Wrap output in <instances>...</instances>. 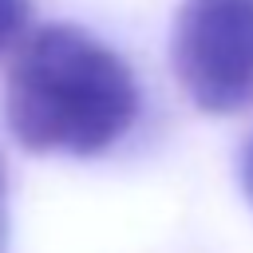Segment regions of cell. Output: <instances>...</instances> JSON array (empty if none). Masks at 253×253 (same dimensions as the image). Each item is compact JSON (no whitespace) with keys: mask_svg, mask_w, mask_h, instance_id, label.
Returning <instances> with one entry per match:
<instances>
[{"mask_svg":"<svg viewBox=\"0 0 253 253\" xmlns=\"http://www.w3.org/2000/svg\"><path fill=\"white\" fill-rule=\"evenodd\" d=\"M28 20H32V0H0V55L20 47V40L28 36Z\"/></svg>","mask_w":253,"mask_h":253,"instance_id":"3957f363","label":"cell"},{"mask_svg":"<svg viewBox=\"0 0 253 253\" xmlns=\"http://www.w3.org/2000/svg\"><path fill=\"white\" fill-rule=\"evenodd\" d=\"M0 198H4V166H0Z\"/></svg>","mask_w":253,"mask_h":253,"instance_id":"5b68a950","label":"cell"},{"mask_svg":"<svg viewBox=\"0 0 253 253\" xmlns=\"http://www.w3.org/2000/svg\"><path fill=\"white\" fill-rule=\"evenodd\" d=\"M241 186H245V198L253 202V134H249V142L241 150Z\"/></svg>","mask_w":253,"mask_h":253,"instance_id":"277c9868","label":"cell"},{"mask_svg":"<svg viewBox=\"0 0 253 253\" xmlns=\"http://www.w3.org/2000/svg\"><path fill=\"white\" fill-rule=\"evenodd\" d=\"M4 119L40 154H99L138 119V83L119 51L75 24H43L20 40L4 75Z\"/></svg>","mask_w":253,"mask_h":253,"instance_id":"6da1fadb","label":"cell"},{"mask_svg":"<svg viewBox=\"0 0 253 253\" xmlns=\"http://www.w3.org/2000/svg\"><path fill=\"white\" fill-rule=\"evenodd\" d=\"M170 63L186 99L206 115L253 107V0H182Z\"/></svg>","mask_w":253,"mask_h":253,"instance_id":"7a4b0ae2","label":"cell"}]
</instances>
